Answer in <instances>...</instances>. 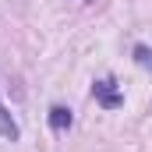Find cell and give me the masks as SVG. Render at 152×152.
<instances>
[{
    "label": "cell",
    "mask_w": 152,
    "mask_h": 152,
    "mask_svg": "<svg viewBox=\"0 0 152 152\" xmlns=\"http://www.w3.org/2000/svg\"><path fill=\"white\" fill-rule=\"evenodd\" d=\"M0 138H11V142L18 138V124H14V120H11V113L4 110V103H0Z\"/></svg>",
    "instance_id": "cell-3"
},
{
    "label": "cell",
    "mask_w": 152,
    "mask_h": 152,
    "mask_svg": "<svg viewBox=\"0 0 152 152\" xmlns=\"http://www.w3.org/2000/svg\"><path fill=\"white\" fill-rule=\"evenodd\" d=\"M134 60H138L142 67H152V50H145V46H138V50H134Z\"/></svg>",
    "instance_id": "cell-4"
},
{
    "label": "cell",
    "mask_w": 152,
    "mask_h": 152,
    "mask_svg": "<svg viewBox=\"0 0 152 152\" xmlns=\"http://www.w3.org/2000/svg\"><path fill=\"white\" fill-rule=\"evenodd\" d=\"M50 127H53V131H64V127H71V110H64V106H53V110H50Z\"/></svg>",
    "instance_id": "cell-2"
},
{
    "label": "cell",
    "mask_w": 152,
    "mask_h": 152,
    "mask_svg": "<svg viewBox=\"0 0 152 152\" xmlns=\"http://www.w3.org/2000/svg\"><path fill=\"white\" fill-rule=\"evenodd\" d=\"M92 92H96V99H99V103H103L106 110H117V106L124 103V96H120V92L113 88V81H110V78L96 81V88H92Z\"/></svg>",
    "instance_id": "cell-1"
}]
</instances>
